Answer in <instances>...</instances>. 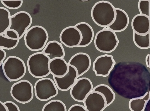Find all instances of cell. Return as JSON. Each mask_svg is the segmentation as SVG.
I'll list each match as a JSON object with an SVG mask.
<instances>
[{
  "mask_svg": "<svg viewBox=\"0 0 150 111\" xmlns=\"http://www.w3.org/2000/svg\"><path fill=\"white\" fill-rule=\"evenodd\" d=\"M91 15L93 20L97 25L103 27H108L115 19V8L108 1H99L92 7Z\"/></svg>",
  "mask_w": 150,
  "mask_h": 111,
  "instance_id": "cell-1",
  "label": "cell"
},
{
  "mask_svg": "<svg viewBox=\"0 0 150 111\" xmlns=\"http://www.w3.org/2000/svg\"><path fill=\"white\" fill-rule=\"evenodd\" d=\"M24 35L25 46L33 51L43 49L49 38L47 30L43 27L39 25L32 26L28 30Z\"/></svg>",
  "mask_w": 150,
  "mask_h": 111,
  "instance_id": "cell-2",
  "label": "cell"
},
{
  "mask_svg": "<svg viewBox=\"0 0 150 111\" xmlns=\"http://www.w3.org/2000/svg\"><path fill=\"white\" fill-rule=\"evenodd\" d=\"M50 59L42 52L31 55L27 60L29 73L33 77L41 78L48 75L50 72L49 64Z\"/></svg>",
  "mask_w": 150,
  "mask_h": 111,
  "instance_id": "cell-3",
  "label": "cell"
},
{
  "mask_svg": "<svg viewBox=\"0 0 150 111\" xmlns=\"http://www.w3.org/2000/svg\"><path fill=\"white\" fill-rule=\"evenodd\" d=\"M5 76L9 82L18 81L25 75L26 68L24 61L19 57L9 56L2 64Z\"/></svg>",
  "mask_w": 150,
  "mask_h": 111,
  "instance_id": "cell-4",
  "label": "cell"
},
{
  "mask_svg": "<svg viewBox=\"0 0 150 111\" xmlns=\"http://www.w3.org/2000/svg\"><path fill=\"white\" fill-rule=\"evenodd\" d=\"M119 40L115 33L109 29H103L96 33L94 44L96 49L102 53H110L117 47Z\"/></svg>",
  "mask_w": 150,
  "mask_h": 111,
  "instance_id": "cell-5",
  "label": "cell"
},
{
  "mask_svg": "<svg viewBox=\"0 0 150 111\" xmlns=\"http://www.w3.org/2000/svg\"><path fill=\"white\" fill-rule=\"evenodd\" d=\"M10 92L15 100L22 104L30 102L34 96L33 85L26 80H22L13 84L11 87Z\"/></svg>",
  "mask_w": 150,
  "mask_h": 111,
  "instance_id": "cell-6",
  "label": "cell"
},
{
  "mask_svg": "<svg viewBox=\"0 0 150 111\" xmlns=\"http://www.w3.org/2000/svg\"><path fill=\"white\" fill-rule=\"evenodd\" d=\"M36 98L42 101H46L56 96L58 90L54 82L50 78H43L37 80L34 86Z\"/></svg>",
  "mask_w": 150,
  "mask_h": 111,
  "instance_id": "cell-7",
  "label": "cell"
},
{
  "mask_svg": "<svg viewBox=\"0 0 150 111\" xmlns=\"http://www.w3.org/2000/svg\"><path fill=\"white\" fill-rule=\"evenodd\" d=\"M10 20L11 24L9 29L17 33L19 40L25 35L32 22L31 16L25 11H18L11 16Z\"/></svg>",
  "mask_w": 150,
  "mask_h": 111,
  "instance_id": "cell-8",
  "label": "cell"
},
{
  "mask_svg": "<svg viewBox=\"0 0 150 111\" xmlns=\"http://www.w3.org/2000/svg\"><path fill=\"white\" fill-rule=\"evenodd\" d=\"M93 88V85L91 80L87 78L82 77L77 79L70 89V93L75 101L83 102Z\"/></svg>",
  "mask_w": 150,
  "mask_h": 111,
  "instance_id": "cell-9",
  "label": "cell"
},
{
  "mask_svg": "<svg viewBox=\"0 0 150 111\" xmlns=\"http://www.w3.org/2000/svg\"><path fill=\"white\" fill-rule=\"evenodd\" d=\"M116 62L111 55L105 54L97 57L93 64L92 69L97 76L109 75Z\"/></svg>",
  "mask_w": 150,
  "mask_h": 111,
  "instance_id": "cell-10",
  "label": "cell"
},
{
  "mask_svg": "<svg viewBox=\"0 0 150 111\" xmlns=\"http://www.w3.org/2000/svg\"><path fill=\"white\" fill-rule=\"evenodd\" d=\"M60 41L69 48L78 47L81 40L80 31L74 26L67 27L63 29L59 35Z\"/></svg>",
  "mask_w": 150,
  "mask_h": 111,
  "instance_id": "cell-11",
  "label": "cell"
},
{
  "mask_svg": "<svg viewBox=\"0 0 150 111\" xmlns=\"http://www.w3.org/2000/svg\"><path fill=\"white\" fill-rule=\"evenodd\" d=\"M68 63L69 65L75 68L79 77L89 70L91 65V60L88 54L79 52L72 56Z\"/></svg>",
  "mask_w": 150,
  "mask_h": 111,
  "instance_id": "cell-12",
  "label": "cell"
},
{
  "mask_svg": "<svg viewBox=\"0 0 150 111\" xmlns=\"http://www.w3.org/2000/svg\"><path fill=\"white\" fill-rule=\"evenodd\" d=\"M83 102L87 111H103L107 107L104 97L96 92H90Z\"/></svg>",
  "mask_w": 150,
  "mask_h": 111,
  "instance_id": "cell-13",
  "label": "cell"
},
{
  "mask_svg": "<svg viewBox=\"0 0 150 111\" xmlns=\"http://www.w3.org/2000/svg\"><path fill=\"white\" fill-rule=\"evenodd\" d=\"M78 77L76 69L69 65V70L65 75L60 78L53 76V79L57 89L61 91H66L71 88Z\"/></svg>",
  "mask_w": 150,
  "mask_h": 111,
  "instance_id": "cell-14",
  "label": "cell"
},
{
  "mask_svg": "<svg viewBox=\"0 0 150 111\" xmlns=\"http://www.w3.org/2000/svg\"><path fill=\"white\" fill-rule=\"evenodd\" d=\"M116 16L113 23L108 27V29L115 32L124 31L128 26L129 22V16L123 9L115 8Z\"/></svg>",
  "mask_w": 150,
  "mask_h": 111,
  "instance_id": "cell-15",
  "label": "cell"
},
{
  "mask_svg": "<svg viewBox=\"0 0 150 111\" xmlns=\"http://www.w3.org/2000/svg\"><path fill=\"white\" fill-rule=\"evenodd\" d=\"M150 18L139 14L133 18L131 27L133 32L140 35H145L150 32Z\"/></svg>",
  "mask_w": 150,
  "mask_h": 111,
  "instance_id": "cell-16",
  "label": "cell"
},
{
  "mask_svg": "<svg viewBox=\"0 0 150 111\" xmlns=\"http://www.w3.org/2000/svg\"><path fill=\"white\" fill-rule=\"evenodd\" d=\"M42 52L48 57L50 60L56 58H64L65 55L62 43L56 40L48 42Z\"/></svg>",
  "mask_w": 150,
  "mask_h": 111,
  "instance_id": "cell-17",
  "label": "cell"
},
{
  "mask_svg": "<svg viewBox=\"0 0 150 111\" xmlns=\"http://www.w3.org/2000/svg\"><path fill=\"white\" fill-rule=\"evenodd\" d=\"M49 67L50 74L59 78L65 75L69 69L68 63L62 58H56L50 60Z\"/></svg>",
  "mask_w": 150,
  "mask_h": 111,
  "instance_id": "cell-18",
  "label": "cell"
},
{
  "mask_svg": "<svg viewBox=\"0 0 150 111\" xmlns=\"http://www.w3.org/2000/svg\"><path fill=\"white\" fill-rule=\"evenodd\" d=\"M80 31L82 40L78 47L83 48L89 46L93 41L94 32L91 26L86 22H80L74 26Z\"/></svg>",
  "mask_w": 150,
  "mask_h": 111,
  "instance_id": "cell-19",
  "label": "cell"
},
{
  "mask_svg": "<svg viewBox=\"0 0 150 111\" xmlns=\"http://www.w3.org/2000/svg\"><path fill=\"white\" fill-rule=\"evenodd\" d=\"M150 92H146L142 96L131 99L129 107L131 111H144L150 99Z\"/></svg>",
  "mask_w": 150,
  "mask_h": 111,
  "instance_id": "cell-20",
  "label": "cell"
},
{
  "mask_svg": "<svg viewBox=\"0 0 150 111\" xmlns=\"http://www.w3.org/2000/svg\"><path fill=\"white\" fill-rule=\"evenodd\" d=\"M92 91L101 94L105 98L107 107L111 104L115 98V94L111 88L105 84H100L94 87Z\"/></svg>",
  "mask_w": 150,
  "mask_h": 111,
  "instance_id": "cell-21",
  "label": "cell"
},
{
  "mask_svg": "<svg viewBox=\"0 0 150 111\" xmlns=\"http://www.w3.org/2000/svg\"><path fill=\"white\" fill-rule=\"evenodd\" d=\"M11 16L7 8L0 7V35H3L9 29L11 24Z\"/></svg>",
  "mask_w": 150,
  "mask_h": 111,
  "instance_id": "cell-22",
  "label": "cell"
},
{
  "mask_svg": "<svg viewBox=\"0 0 150 111\" xmlns=\"http://www.w3.org/2000/svg\"><path fill=\"white\" fill-rule=\"evenodd\" d=\"M150 32L145 35H140L133 32L132 38L135 45L142 49H146L150 48Z\"/></svg>",
  "mask_w": 150,
  "mask_h": 111,
  "instance_id": "cell-23",
  "label": "cell"
},
{
  "mask_svg": "<svg viewBox=\"0 0 150 111\" xmlns=\"http://www.w3.org/2000/svg\"><path fill=\"white\" fill-rule=\"evenodd\" d=\"M42 111H67L65 104L59 100H53L46 103Z\"/></svg>",
  "mask_w": 150,
  "mask_h": 111,
  "instance_id": "cell-24",
  "label": "cell"
},
{
  "mask_svg": "<svg viewBox=\"0 0 150 111\" xmlns=\"http://www.w3.org/2000/svg\"><path fill=\"white\" fill-rule=\"evenodd\" d=\"M19 41V39H11L3 35H0V48L7 50L13 49L17 47Z\"/></svg>",
  "mask_w": 150,
  "mask_h": 111,
  "instance_id": "cell-25",
  "label": "cell"
},
{
  "mask_svg": "<svg viewBox=\"0 0 150 111\" xmlns=\"http://www.w3.org/2000/svg\"><path fill=\"white\" fill-rule=\"evenodd\" d=\"M149 0H139L138 8L140 14L150 18Z\"/></svg>",
  "mask_w": 150,
  "mask_h": 111,
  "instance_id": "cell-26",
  "label": "cell"
},
{
  "mask_svg": "<svg viewBox=\"0 0 150 111\" xmlns=\"http://www.w3.org/2000/svg\"><path fill=\"white\" fill-rule=\"evenodd\" d=\"M6 7L10 9H16L20 8L23 3L22 0H1Z\"/></svg>",
  "mask_w": 150,
  "mask_h": 111,
  "instance_id": "cell-27",
  "label": "cell"
},
{
  "mask_svg": "<svg viewBox=\"0 0 150 111\" xmlns=\"http://www.w3.org/2000/svg\"><path fill=\"white\" fill-rule=\"evenodd\" d=\"M4 103L8 107V111H20L18 105L12 101H8Z\"/></svg>",
  "mask_w": 150,
  "mask_h": 111,
  "instance_id": "cell-28",
  "label": "cell"
},
{
  "mask_svg": "<svg viewBox=\"0 0 150 111\" xmlns=\"http://www.w3.org/2000/svg\"><path fill=\"white\" fill-rule=\"evenodd\" d=\"M4 34L6 37L11 39H19L17 33L12 30L8 29L5 32Z\"/></svg>",
  "mask_w": 150,
  "mask_h": 111,
  "instance_id": "cell-29",
  "label": "cell"
},
{
  "mask_svg": "<svg viewBox=\"0 0 150 111\" xmlns=\"http://www.w3.org/2000/svg\"><path fill=\"white\" fill-rule=\"evenodd\" d=\"M68 111H87L84 106L82 105L75 104L71 106Z\"/></svg>",
  "mask_w": 150,
  "mask_h": 111,
  "instance_id": "cell-30",
  "label": "cell"
},
{
  "mask_svg": "<svg viewBox=\"0 0 150 111\" xmlns=\"http://www.w3.org/2000/svg\"><path fill=\"white\" fill-rule=\"evenodd\" d=\"M6 57V53L3 49L0 48V66L3 64V61Z\"/></svg>",
  "mask_w": 150,
  "mask_h": 111,
  "instance_id": "cell-31",
  "label": "cell"
},
{
  "mask_svg": "<svg viewBox=\"0 0 150 111\" xmlns=\"http://www.w3.org/2000/svg\"><path fill=\"white\" fill-rule=\"evenodd\" d=\"M0 111H8V107L4 102L0 101Z\"/></svg>",
  "mask_w": 150,
  "mask_h": 111,
  "instance_id": "cell-32",
  "label": "cell"
},
{
  "mask_svg": "<svg viewBox=\"0 0 150 111\" xmlns=\"http://www.w3.org/2000/svg\"><path fill=\"white\" fill-rule=\"evenodd\" d=\"M149 57L150 54H148L145 58V62L147 66L149 68L150 65H149Z\"/></svg>",
  "mask_w": 150,
  "mask_h": 111,
  "instance_id": "cell-33",
  "label": "cell"
}]
</instances>
